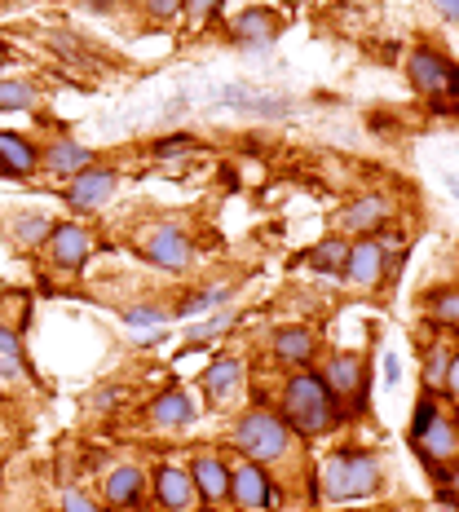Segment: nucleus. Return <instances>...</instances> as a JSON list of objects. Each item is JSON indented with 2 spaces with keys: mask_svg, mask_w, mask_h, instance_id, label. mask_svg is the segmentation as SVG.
<instances>
[{
  "mask_svg": "<svg viewBox=\"0 0 459 512\" xmlns=\"http://www.w3.org/2000/svg\"><path fill=\"white\" fill-rule=\"evenodd\" d=\"M279 415L287 420V429L296 433V442H323V437H332L349 420L345 402L323 384L318 367L287 371L279 384Z\"/></svg>",
  "mask_w": 459,
  "mask_h": 512,
  "instance_id": "f257e3e1",
  "label": "nucleus"
},
{
  "mask_svg": "<svg viewBox=\"0 0 459 512\" xmlns=\"http://www.w3.org/2000/svg\"><path fill=\"white\" fill-rule=\"evenodd\" d=\"M384 482V464L367 446H336L323 455V464L314 468V486L327 504H358L371 499Z\"/></svg>",
  "mask_w": 459,
  "mask_h": 512,
  "instance_id": "f03ea898",
  "label": "nucleus"
},
{
  "mask_svg": "<svg viewBox=\"0 0 459 512\" xmlns=\"http://www.w3.org/2000/svg\"><path fill=\"white\" fill-rule=\"evenodd\" d=\"M230 446L239 451V460H256V464H283L296 446V433L287 429V420L274 407H265L261 398L248 411L234 415L230 424Z\"/></svg>",
  "mask_w": 459,
  "mask_h": 512,
  "instance_id": "7ed1b4c3",
  "label": "nucleus"
},
{
  "mask_svg": "<svg viewBox=\"0 0 459 512\" xmlns=\"http://www.w3.org/2000/svg\"><path fill=\"white\" fill-rule=\"evenodd\" d=\"M318 376H323L327 389L345 402V415H362V411H367L371 367H367V358H362V354H349V349L327 354L323 362H318Z\"/></svg>",
  "mask_w": 459,
  "mask_h": 512,
  "instance_id": "20e7f679",
  "label": "nucleus"
},
{
  "mask_svg": "<svg viewBox=\"0 0 459 512\" xmlns=\"http://www.w3.org/2000/svg\"><path fill=\"white\" fill-rule=\"evenodd\" d=\"M283 490L274 468L256 464V460H234L230 464V508L239 512H279Z\"/></svg>",
  "mask_w": 459,
  "mask_h": 512,
  "instance_id": "39448f33",
  "label": "nucleus"
},
{
  "mask_svg": "<svg viewBox=\"0 0 459 512\" xmlns=\"http://www.w3.org/2000/svg\"><path fill=\"white\" fill-rule=\"evenodd\" d=\"M93 252H98V234L80 221H53L45 248H40V256L62 274H80L93 261Z\"/></svg>",
  "mask_w": 459,
  "mask_h": 512,
  "instance_id": "423d86ee",
  "label": "nucleus"
},
{
  "mask_svg": "<svg viewBox=\"0 0 459 512\" xmlns=\"http://www.w3.org/2000/svg\"><path fill=\"white\" fill-rule=\"evenodd\" d=\"M407 442H411L415 460L429 468V473H437V468L451 464L455 455H459V420L437 407L429 420L420 424V429H411V433H407Z\"/></svg>",
  "mask_w": 459,
  "mask_h": 512,
  "instance_id": "0eeeda50",
  "label": "nucleus"
},
{
  "mask_svg": "<svg viewBox=\"0 0 459 512\" xmlns=\"http://www.w3.org/2000/svg\"><path fill=\"white\" fill-rule=\"evenodd\" d=\"M142 261L164 274H186L190 265H195V243H190L186 226H181V221H159V226H151V234L142 239Z\"/></svg>",
  "mask_w": 459,
  "mask_h": 512,
  "instance_id": "6e6552de",
  "label": "nucleus"
},
{
  "mask_svg": "<svg viewBox=\"0 0 459 512\" xmlns=\"http://www.w3.org/2000/svg\"><path fill=\"white\" fill-rule=\"evenodd\" d=\"M393 212H398L393 195H384V190H362V195H354L336 212V234H345V239L380 234L384 226H393Z\"/></svg>",
  "mask_w": 459,
  "mask_h": 512,
  "instance_id": "1a4fd4ad",
  "label": "nucleus"
},
{
  "mask_svg": "<svg viewBox=\"0 0 459 512\" xmlns=\"http://www.w3.org/2000/svg\"><path fill=\"white\" fill-rule=\"evenodd\" d=\"M102 508L106 512H146L151 508V473L142 464L124 460L102 477Z\"/></svg>",
  "mask_w": 459,
  "mask_h": 512,
  "instance_id": "9d476101",
  "label": "nucleus"
},
{
  "mask_svg": "<svg viewBox=\"0 0 459 512\" xmlns=\"http://www.w3.org/2000/svg\"><path fill=\"white\" fill-rule=\"evenodd\" d=\"M120 190V168L115 164H89L84 173L71 177V186H62V204L71 212H98L102 204H111Z\"/></svg>",
  "mask_w": 459,
  "mask_h": 512,
  "instance_id": "9b49d317",
  "label": "nucleus"
},
{
  "mask_svg": "<svg viewBox=\"0 0 459 512\" xmlns=\"http://www.w3.org/2000/svg\"><path fill=\"white\" fill-rule=\"evenodd\" d=\"M243 384H248V362L239 354H217L199 371V393L208 398L212 411H230V402H239Z\"/></svg>",
  "mask_w": 459,
  "mask_h": 512,
  "instance_id": "f8f14e48",
  "label": "nucleus"
},
{
  "mask_svg": "<svg viewBox=\"0 0 459 512\" xmlns=\"http://www.w3.org/2000/svg\"><path fill=\"white\" fill-rule=\"evenodd\" d=\"M151 473V504L155 512H190L195 508V482H190V468L177 460H159L146 468Z\"/></svg>",
  "mask_w": 459,
  "mask_h": 512,
  "instance_id": "ddd939ff",
  "label": "nucleus"
},
{
  "mask_svg": "<svg viewBox=\"0 0 459 512\" xmlns=\"http://www.w3.org/2000/svg\"><path fill=\"white\" fill-rule=\"evenodd\" d=\"M190 468V482H195V495L208 512H226L230 508V460L217 451H199Z\"/></svg>",
  "mask_w": 459,
  "mask_h": 512,
  "instance_id": "4468645a",
  "label": "nucleus"
},
{
  "mask_svg": "<svg viewBox=\"0 0 459 512\" xmlns=\"http://www.w3.org/2000/svg\"><path fill=\"white\" fill-rule=\"evenodd\" d=\"M340 279L349 287H380L389 279V248L376 239V234H367V239H349V256H345V270H340Z\"/></svg>",
  "mask_w": 459,
  "mask_h": 512,
  "instance_id": "2eb2a0df",
  "label": "nucleus"
},
{
  "mask_svg": "<svg viewBox=\"0 0 459 512\" xmlns=\"http://www.w3.org/2000/svg\"><path fill=\"white\" fill-rule=\"evenodd\" d=\"M318 349H323V345H318V332H314V327H305V323L274 327V336H270V358H274V367H283V371L314 367Z\"/></svg>",
  "mask_w": 459,
  "mask_h": 512,
  "instance_id": "dca6fc26",
  "label": "nucleus"
},
{
  "mask_svg": "<svg viewBox=\"0 0 459 512\" xmlns=\"http://www.w3.org/2000/svg\"><path fill=\"white\" fill-rule=\"evenodd\" d=\"M226 31L234 45H243V49H270L283 31V18H279V9H270V5H248L230 18Z\"/></svg>",
  "mask_w": 459,
  "mask_h": 512,
  "instance_id": "f3484780",
  "label": "nucleus"
},
{
  "mask_svg": "<svg viewBox=\"0 0 459 512\" xmlns=\"http://www.w3.org/2000/svg\"><path fill=\"white\" fill-rule=\"evenodd\" d=\"M446 71H451V58L433 45H415L407 53V80L420 98H442L446 89Z\"/></svg>",
  "mask_w": 459,
  "mask_h": 512,
  "instance_id": "a211bd4d",
  "label": "nucleus"
},
{
  "mask_svg": "<svg viewBox=\"0 0 459 512\" xmlns=\"http://www.w3.org/2000/svg\"><path fill=\"white\" fill-rule=\"evenodd\" d=\"M146 420H151L155 429H190V424L199 420V402L190 389L173 384V389H159L155 398L146 402Z\"/></svg>",
  "mask_w": 459,
  "mask_h": 512,
  "instance_id": "6ab92c4d",
  "label": "nucleus"
},
{
  "mask_svg": "<svg viewBox=\"0 0 459 512\" xmlns=\"http://www.w3.org/2000/svg\"><path fill=\"white\" fill-rule=\"evenodd\" d=\"M89 164H98V155H93L84 142H76V137H67V133H53V142L40 146V168H45L49 177L71 181L76 173H84Z\"/></svg>",
  "mask_w": 459,
  "mask_h": 512,
  "instance_id": "aec40b11",
  "label": "nucleus"
},
{
  "mask_svg": "<svg viewBox=\"0 0 459 512\" xmlns=\"http://www.w3.org/2000/svg\"><path fill=\"white\" fill-rule=\"evenodd\" d=\"M0 164H5V177L31 181L40 173V142L14 128H0Z\"/></svg>",
  "mask_w": 459,
  "mask_h": 512,
  "instance_id": "412c9836",
  "label": "nucleus"
},
{
  "mask_svg": "<svg viewBox=\"0 0 459 512\" xmlns=\"http://www.w3.org/2000/svg\"><path fill=\"white\" fill-rule=\"evenodd\" d=\"M120 323H124V332L137 340V345H159L168 332V323H173V309H164V305H128L124 314H120Z\"/></svg>",
  "mask_w": 459,
  "mask_h": 512,
  "instance_id": "4be33fe9",
  "label": "nucleus"
},
{
  "mask_svg": "<svg viewBox=\"0 0 459 512\" xmlns=\"http://www.w3.org/2000/svg\"><path fill=\"white\" fill-rule=\"evenodd\" d=\"M345 256H349V239L345 234H327V239H318L314 248H305V265L314 274H327V279H340V270H345Z\"/></svg>",
  "mask_w": 459,
  "mask_h": 512,
  "instance_id": "5701e85b",
  "label": "nucleus"
},
{
  "mask_svg": "<svg viewBox=\"0 0 459 512\" xmlns=\"http://www.w3.org/2000/svg\"><path fill=\"white\" fill-rule=\"evenodd\" d=\"M451 354H455V349L446 345L442 336L429 340V345L420 349V389H424V393H442L446 371H451Z\"/></svg>",
  "mask_w": 459,
  "mask_h": 512,
  "instance_id": "b1692460",
  "label": "nucleus"
},
{
  "mask_svg": "<svg viewBox=\"0 0 459 512\" xmlns=\"http://www.w3.org/2000/svg\"><path fill=\"white\" fill-rule=\"evenodd\" d=\"M49 230H53V217H45V212H14V217H9V239L27 252L45 248Z\"/></svg>",
  "mask_w": 459,
  "mask_h": 512,
  "instance_id": "393cba45",
  "label": "nucleus"
},
{
  "mask_svg": "<svg viewBox=\"0 0 459 512\" xmlns=\"http://www.w3.org/2000/svg\"><path fill=\"white\" fill-rule=\"evenodd\" d=\"M234 301V287L230 283H208V287H199V292H186L177 301L173 309V318H204L208 309H217V305H230Z\"/></svg>",
  "mask_w": 459,
  "mask_h": 512,
  "instance_id": "a878e982",
  "label": "nucleus"
},
{
  "mask_svg": "<svg viewBox=\"0 0 459 512\" xmlns=\"http://www.w3.org/2000/svg\"><path fill=\"white\" fill-rule=\"evenodd\" d=\"M40 106V84L31 76H0V111L31 115Z\"/></svg>",
  "mask_w": 459,
  "mask_h": 512,
  "instance_id": "bb28decb",
  "label": "nucleus"
},
{
  "mask_svg": "<svg viewBox=\"0 0 459 512\" xmlns=\"http://www.w3.org/2000/svg\"><path fill=\"white\" fill-rule=\"evenodd\" d=\"M195 151H204V142L195 133H164L151 142V159H159V164H173V159H186Z\"/></svg>",
  "mask_w": 459,
  "mask_h": 512,
  "instance_id": "cd10ccee",
  "label": "nucleus"
},
{
  "mask_svg": "<svg viewBox=\"0 0 459 512\" xmlns=\"http://www.w3.org/2000/svg\"><path fill=\"white\" fill-rule=\"evenodd\" d=\"M234 323H239V314H234V309H221V314H212V318H204V323L186 327V345H190V349H204V345H208V340H217V336H226V332H234Z\"/></svg>",
  "mask_w": 459,
  "mask_h": 512,
  "instance_id": "c85d7f7f",
  "label": "nucleus"
},
{
  "mask_svg": "<svg viewBox=\"0 0 459 512\" xmlns=\"http://www.w3.org/2000/svg\"><path fill=\"white\" fill-rule=\"evenodd\" d=\"M221 9H226V0H181V18L190 23V31H204L221 18Z\"/></svg>",
  "mask_w": 459,
  "mask_h": 512,
  "instance_id": "c756f323",
  "label": "nucleus"
},
{
  "mask_svg": "<svg viewBox=\"0 0 459 512\" xmlns=\"http://www.w3.org/2000/svg\"><path fill=\"white\" fill-rule=\"evenodd\" d=\"M433 323L437 327H451L459 336V287H446V292H433Z\"/></svg>",
  "mask_w": 459,
  "mask_h": 512,
  "instance_id": "7c9ffc66",
  "label": "nucleus"
},
{
  "mask_svg": "<svg viewBox=\"0 0 459 512\" xmlns=\"http://www.w3.org/2000/svg\"><path fill=\"white\" fill-rule=\"evenodd\" d=\"M49 49L62 53L67 62H76V67H93V53L80 49V40L71 36V31H49Z\"/></svg>",
  "mask_w": 459,
  "mask_h": 512,
  "instance_id": "2f4dec72",
  "label": "nucleus"
},
{
  "mask_svg": "<svg viewBox=\"0 0 459 512\" xmlns=\"http://www.w3.org/2000/svg\"><path fill=\"white\" fill-rule=\"evenodd\" d=\"M124 402H128V389H124V384H102V389L89 393V411H98V415L120 411Z\"/></svg>",
  "mask_w": 459,
  "mask_h": 512,
  "instance_id": "473e14b6",
  "label": "nucleus"
},
{
  "mask_svg": "<svg viewBox=\"0 0 459 512\" xmlns=\"http://www.w3.org/2000/svg\"><path fill=\"white\" fill-rule=\"evenodd\" d=\"M137 9H142L151 23H173V18H181V0H133Z\"/></svg>",
  "mask_w": 459,
  "mask_h": 512,
  "instance_id": "72a5a7b5",
  "label": "nucleus"
},
{
  "mask_svg": "<svg viewBox=\"0 0 459 512\" xmlns=\"http://www.w3.org/2000/svg\"><path fill=\"white\" fill-rule=\"evenodd\" d=\"M433 482H437V495H451V499H459V455H455L451 464L437 468Z\"/></svg>",
  "mask_w": 459,
  "mask_h": 512,
  "instance_id": "f704fd0d",
  "label": "nucleus"
},
{
  "mask_svg": "<svg viewBox=\"0 0 459 512\" xmlns=\"http://www.w3.org/2000/svg\"><path fill=\"white\" fill-rule=\"evenodd\" d=\"M58 512H106L98 499H89L84 495V490H67V495H62V504H58Z\"/></svg>",
  "mask_w": 459,
  "mask_h": 512,
  "instance_id": "c9c22d12",
  "label": "nucleus"
},
{
  "mask_svg": "<svg viewBox=\"0 0 459 512\" xmlns=\"http://www.w3.org/2000/svg\"><path fill=\"white\" fill-rule=\"evenodd\" d=\"M0 358H23V332L0 323Z\"/></svg>",
  "mask_w": 459,
  "mask_h": 512,
  "instance_id": "e433bc0d",
  "label": "nucleus"
},
{
  "mask_svg": "<svg viewBox=\"0 0 459 512\" xmlns=\"http://www.w3.org/2000/svg\"><path fill=\"white\" fill-rule=\"evenodd\" d=\"M442 393H446V398H451L455 407H459V349L451 354V371H446V384H442Z\"/></svg>",
  "mask_w": 459,
  "mask_h": 512,
  "instance_id": "4c0bfd02",
  "label": "nucleus"
},
{
  "mask_svg": "<svg viewBox=\"0 0 459 512\" xmlns=\"http://www.w3.org/2000/svg\"><path fill=\"white\" fill-rule=\"evenodd\" d=\"M380 362H384V384H389V389H393V384L402 380V358H398V354H384Z\"/></svg>",
  "mask_w": 459,
  "mask_h": 512,
  "instance_id": "58836bf2",
  "label": "nucleus"
},
{
  "mask_svg": "<svg viewBox=\"0 0 459 512\" xmlns=\"http://www.w3.org/2000/svg\"><path fill=\"white\" fill-rule=\"evenodd\" d=\"M446 102H459V62H451V71H446V89H442Z\"/></svg>",
  "mask_w": 459,
  "mask_h": 512,
  "instance_id": "ea45409f",
  "label": "nucleus"
},
{
  "mask_svg": "<svg viewBox=\"0 0 459 512\" xmlns=\"http://www.w3.org/2000/svg\"><path fill=\"white\" fill-rule=\"evenodd\" d=\"M433 5H437V14H442L446 23L459 27V0H433Z\"/></svg>",
  "mask_w": 459,
  "mask_h": 512,
  "instance_id": "a19ab883",
  "label": "nucleus"
},
{
  "mask_svg": "<svg viewBox=\"0 0 459 512\" xmlns=\"http://www.w3.org/2000/svg\"><path fill=\"white\" fill-rule=\"evenodd\" d=\"M84 9H89V14H115V9H120V0H80Z\"/></svg>",
  "mask_w": 459,
  "mask_h": 512,
  "instance_id": "79ce46f5",
  "label": "nucleus"
},
{
  "mask_svg": "<svg viewBox=\"0 0 459 512\" xmlns=\"http://www.w3.org/2000/svg\"><path fill=\"white\" fill-rule=\"evenodd\" d=\"M9 62H14V49H9V40H0V76L9 71Z\"/></svg>",
  "mask_w": 459,
  "mask_h": 512,
  "instance_id": "37998d69",
  "label": "nucleus"
},
{
  "mask_svg": "<svg viewBox=\"0 0 459 512\" xmlns=\"http://www.w3.org/2000/svg\"><path fill=\"white\" fill-rule=\"evenodd\" d=\"M446 190H451V195L459 199V177H455V173H446Z\"/></svg>",
  "mask_w": 459,
  "mask_h": 512,
  "instance_id": "c03bdc74",
  "label": "nucleus"
},
{
  "mask_svg": "<svg viewBox=\"0 0 459 512\" xmlns=\"http://www.w3.org/2000/svg\"><path fill=\"white\" fill-rule=\"evenodd\" d=\"M283 5H292V9H296V5H305V0H283Z\"/></svg>",
  "mask_w": 459,
  "mask_h": 512,
  "instance_id": "a18cd8bd",
  "label": "nucleus"
},
{
  "mask_svg": "<svg viewBox=\"0 0 459 512\" xmlns=\"http://www.w3.org/2000/svg\"><path fill=\"white\" fill-rule=\"evenodd\" d=\"M0 177H5V164H0Z\"/></svg>",
  "mask_w": 459,
  "mask_h": 512,
  "instance_id": "49530a36",
  "label": "nucleus"
},
{
  "mask_svg": "<svg viewBox=\"0 0 459 512\" xmlns=\"http://www.w3.org/2000/svg\"><path fill=\"white\" fill-rule=\"evenodd\" d=\"M455 111H459V102H455Z\"/></svg>",
  "mask_w": 459,
  "mask_h": 512,
  "instance_id": "de8ad7c7",
  "label": "nucleus"
}]
</instances>
